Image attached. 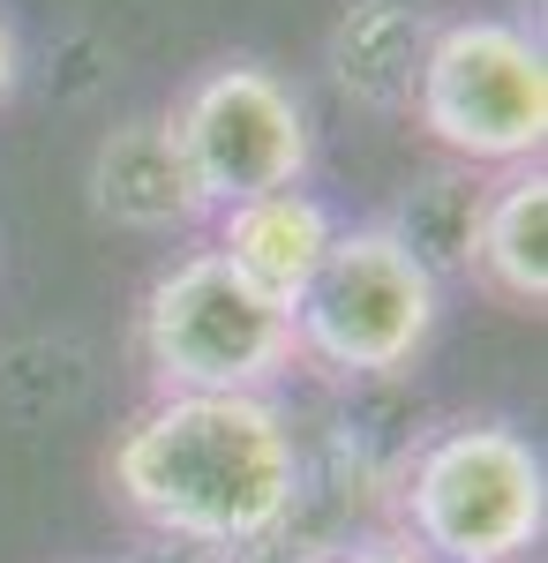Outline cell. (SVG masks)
Wrapping results in <instances>:
<instances>
[{"label":"cell","mask_w":548,"mask_h":563,"mask_svg":"<svg viewBox=\"0 0 548 563\" xmlns=\"http://www.w3.org/2000/svg\"><path fill=\"white\" fill-rule=\"evenodd\" d=\"M443 286L391 225H338L331 256L294 301V346L338 376H398L436 331Z\"/></svg>","instance_id":"obj_5"},{"label":"cell","mask_w":548,"mask_h":563,"mask_svg":"<svg viewBox=\"0 0 548 563\" xmlns=\"http://www.w3.org/2000/svg\"><path fill=\"white\" fill-rule=\"evenodd\" d=\"M481 203H489V188H481V180H465V174L421 180V188H414V203H406V218H398L391 233L414 249V263H421L428 278H443V271H465V263H473Z\"/></svg>","instance_id":"obj_11"},{"label":"cell","mask_w":548,"mask_h":563,"mask_svg":"<svg viewBox=\"0 0 548 563\" xmlns=\"http://www.w3.org/2000/svg\"><path fill=\"white\" fill-rule=\"evenodd\" d=\"M414 121L459 166H526L548 143V60L504 15H459L421 53Z\"/></svg>","instance_id":"obj_4"},{"label":"cell","mask_w":548,"mask_h":563,"mask_svg":"<svg viewBox=\"0 0 548 563\" xmlns=\"http://www.w3.org/2000/svg\"><path fill=\"white\" fill-rule=\"evenodd\" d=\"M346 563H436V556L414 549V541H369V549H353Z\"/></svg>","instance_id":"obj_12"},{"label":"cell","mask_w":548,"mask_h":563,"mask_svg":"<svg viewBox=\"0 0 548 563\" xmlns=\"http://www.w3.org/2000/svg\"><path fill=\"white\" fill-rule=\"evenodd\" d=\"M406 541L436 563H518L548 526V474L518 429H443L398 488Z\"/></svg>","instance_id":"obj_3"},{"label":"cell","mask_w":548,"mask_h":563,"mask_svg":"<svg viewBox=\"0 0 548 563\" xmlns=\"http://www.w3.org/2000/svg\"><path fill=\"white\" fill-rule=\"evenodd\" d=\"M15 90V38H8V23H0V98Z\"/></svg>","instance_id":"obj_13"},{"label":"cell","mask_w":548,"mask_h":563,"mask_svg":"<svg viewBox=\"0 0 548 563\" xmlns=\"http://www.w3.org/2000/svg\"><path fill=\"white\" fill-rule=\"evenodd\" d=\"M90 203H98V218L135 225V233H166V225L204 218V196H196V180L180 166L166 121H128V129H113L98 143V158H90Z\"/></svg>","instance_id":"obj_8"},{"label":"cell","mask_w":548,"mask_h":563,"mask_svg":"<svg viewBox=\"0 0 548 563\" xmlns=\"http://www.w3.org/2000/svg\"><path fill=\"white\" fill-rule=\"evenodd\" d=\"M166 135L204 196V211H233L271 188H300V174H308V113H300L294 84H278L255 60L204 68L180 90Z\"/></svg>","instance_id":"obj_6"},{"label":"cell","mask_w":548,"mask_h":563,"mask_svg":"<svg viewBox=\"0 0 548 563\" xmlns=\"http://www.w3.org/2000/svg\"><path fill=\"white\" fill-rule=\"evenodd\" d=\"M331 241H338V218L308 188H271V196H249V203L218 211V256L278 308L300 301V286L331 256Z\"/></svg>","instance_id":"obj_7"},{"label":"cell","mask_w":548,"mask_h":563,"mask_svg":"<svg viewBox=\"0 0 548 563\" xmlns=\"http://www.w3.org/2000/svg\"><path fill=\"white\" fill-rule=\"evenodd\" d=\"M489 294H504L511 308L548 301V174L518 166V174L481 203L473 225V263H465Z\"/></svg>","instance_id":"obj_10"},{"label":"cell","mask_w":548,"mask_h":563,"mask_svg":"<svg viewBox=\"0 0 548 563\" xmlns=\"http://www.w3.org/2000/svg\"><path fill=\"white\" fill-rule=\"evenodd\" d=\"M143 361L188 398H263L300 361L294 308L255 294L218 249H196L143 294Z\"/></svg>","instance_id":"obj_2"},{"label":"cell","mask_w":548,"mask_h":563,"mask_svg":"<svg viewBox=\"0 0 548 563\" xmlns=\"http://www.w3.org/2000/svg\"><path fill=\"white\" fill-rule=\"evenodd\" d=\"M428 8L421 0H353L346 23L331 38V76L353 106L369 113H398L414 106L421 84V53H428Z\"/></svg>","instance_id":"obj_9"},{"label":"cell","mask_w":548,"mask_h":563,"mask_svg":"<svg viewBox=\"0 0 548 563\" xmlns=\"http://www.w3.org/2000/svg\"><path fill=\"white\" fill-rule=\"evenodd\" d=\"M113 504L188 549H255L300 504V443L271 398L166 390L106 451Z\"/></svg>","instance_id":"obj_1"}]
</instances>
